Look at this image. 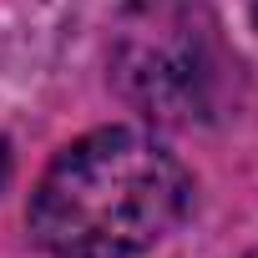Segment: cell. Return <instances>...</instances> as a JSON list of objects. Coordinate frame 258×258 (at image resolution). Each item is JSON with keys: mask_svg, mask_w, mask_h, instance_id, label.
<instances>
[{"mask_svg": "<svg viewBox=\"0 0 258 258\" xmlns=\"http://www.w3.org/2000/svg\"><path fill=\"white\" fill-rule=\"evenodd\" d=\"M192 208L187 167L132 126L71 142L31 192V233L51 258H137Z\"/></svg>", "mask_w": 258, "mask_h": 258, "instance_id": "1", "label": "cell"}, {"mask_svg": "<svg viewBox=\"0 0 258 258\" xmlns=\"http://www.w3.org/2000/svg\"><path fill=\"white\" fill-rule=\"evenodd\" d=\"M218 21L198 0H132L116 26L111 81L152 121H213L233 86Z\"/></svg>", "mask_w": 258, "mask_h": 258, "instance_id": "2", "label": "cell"}, {"mask_svg": "<svg viewBox=\"0 0 258 258\" xmlns=\"http://www.w3.org/2000/svg\"><path fill=\"white\" fill-rule=\"evenodd\" d=\"M253 21H258V0H253Z\"/></svg>", "mask_w": 258, "mask_h": 258, "instance_id": "4", "label": "cell"}, {"mask_svg": "<svg viewBox=\"0 0 258 258\" xmlns=\"http://www.w3.org/2000/svg\"><path fill=\"white\" fill-rule=\"evenodd\" d=\"M253 258H258V253H253Z\"/></svg>", "mask_w": 258, "mask_h": 258, "instance_id": "5", "label": "cell"}, {"mask_svg": "<svg viewBox=\"0 0 258 258\" xmlns=\"http://www.w3.org/2000/svg\"><path fill=\"white\" fill-rule=\"evenodd\" d=\"M6 182H11V142L0 137V187H6Z\"/></svg>", "mask_w": 258, "mask_h": 258, "instance_id": "3", "label": "cell"}]
</instances>
